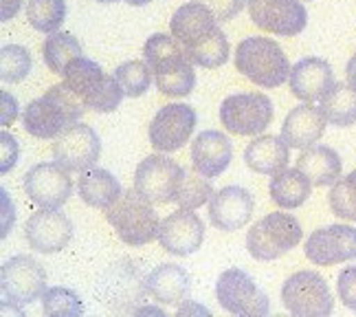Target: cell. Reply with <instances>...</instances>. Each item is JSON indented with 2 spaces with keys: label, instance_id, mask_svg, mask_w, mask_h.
Returning a JSON list of instances; mask_svg holds the SVG:
<instances>
[{
  "label": "cell",
  "instance_id": "obj_1",
  "mask_svg": "<svg viewBox=\"0 0 356 317\" xmlns=\"http://www.w3.org/2000/svg\"><path fill=\"white\" fill-rule=\"evenodd\" d=\"M218 22L207 7L194 0L176 9L170 31L196 66L218 68L229 60V40Z\"/></svg>",
  "mask_w": 356,
  "mask_h": 317
},
{
  "label": "cell",
  "instance_id": "obj_2",
  "mask_svg": "<svg viewBox=\"0 0 356 317\" xmlns=\"http://www.w3.org/2000/svg\"><path fill=\"white\" fill-rule=\"evenodd\" d=\"M143 58L154 73L156 88L168 98H187L196 86L194 62L181 42L168 33H154L143 47Z\"/></svg>",
  "mask_w": 356,
  "mask_h": 317
},
{
  "label": "cell",
  "instance_id": "obj_3",
  "mask_svg": "<svg viewBox=\"0 0 356 317\" xmlns=\"http://www.w3.org/2000/svg\"><path fill=\"white\" fill-rule=\"evenodd\" d=\"M84 110L86 106L71 88L66 84H56L24 108L22 126L38 139H58L64 130L79 123Z\"/></svg>",
  "mask_w": 356,
  "mask_h": 317
},
{
  "label": "cell",
  "instance_id": "obj_4",
  "mask_svg": "<svg viewBox=\"0 0 356 317\" xmlns=\"http://www.w3.org/2000/svg\"><path fill=\"white\" fill-rule=\"evenodd\" d=\"M62 77L64 84L86 106V110H95V113H113L126 98L117 77L106 73L97 62L84 58V55L68 64Z\"/></svg>",
  "mask_w": 356,
  "mask_h": 317
},
{
  "label": "cell",
  "instance_id": "obj_5",
  "mask_svg": "<svg viewBox=\"0 0 356 317\" xmlns=\"http://www.w3.org/2000/svg\"><path fill=\"white\" fill-rule=\"evenodd\" d=\"M236 68L262 88L282 86L291 77V62L270 38H244L236 51Z\"/></svg>",
  "mask_w": 356,
  "mask_h": 317
},
{
  "label": "cell",
  "instance_id": "obj_6",
  "mask_svg": "<svg viewBox=\"0 0 356 317\" xmlns=\"http://www.w3.org/2000/svg\"><path fill=\"white\" fill-rule=\"evenodd\" d=\"M154 203L143 199L134 187L126 190L123 194L106 210V218L117 231V236L130 245L141 247L159 238L161 218L152 208Z\"/></svg>",
  "mask_w": 356,
  "mask_h": 317
},
{
  "label": "cell",
  "instance_id": "obj_7",
  "mask_svg": "<svg viewBox=\"0 0 356 317\" xmlns=\"http://www.w3.org/2000/svg\"><path fill=\"white\" fill-rule=\"evenodd\" d=\"M0 291H3V304L22 315L26 307L44 295L47 271L31 256H13L0 269Z\"/></svg>",
  "mask_w": 356,
  "mask_h": 317
},
{
  "label": "cell",
  "instance_id": "obj_8",
  "mask_svg": "<svg viewBox=\"0 0 356 317\" xmlns=\"http://www.w3.org/2000/svg\"><path fill=\"white\" fill-rule=\"evenodd\" d=\"M301 236H304V231H301L299 220L293 214L275 212L257 220L249 229L246 249H249L251 258L268 263V260L282 258L284 254L295 249Z\"/></svg>",
  "mask_w": 356,
  "mask_h": 317
},
{
  "label": "cell",
  "instance_id": "obj_9",
  "mask_svg": "<svg viewBox=\"0 0 356 317\" xmlns=\"http://www.w3.org/2000/svg\"><path fill=\"white\" fill-rule=\"evenodd\" d=\"M187 170L181 168L174 159L152 155L145 157L134 172V190L143 199L156 205L176 203L185 183Z\"/></svg>",
  "mask_w": 356,
  "mask_h": 317
},
{
  "label": "cell",
  "instance_id": "obj_10",
  "mask_svg": "<svg viewBox=\"0 0 356 317\" xmlns=\"http://www.w3.org/2000/svg\"><path fill=\"white\" fill-rule=\"evenodd\" d=\"M282 302L297 317H327L334 300L327 282L317 271H297L282 286Z\"/></svg>",
  "mask_w": 356,
  "mask_h": 317
},
{
  "label": "cell",
  "instance_id": "obj_11",
  "mask_svg": "<svg viewBox=\"0 0 356 317\" xmlns=\"http://www.w3.org/2000/svg\"><path fill=\"white\" fill-rule=\"evenodd\" d=\"M216 297L225 311L240 317H262L270 309L268 295L242 269L222 271L216 284Z\"/></svg>",
  "mask_w": 356,
  "mask_h": 317
},
{
  "label": "cell",
  "instance_id": "obj_12",
  "mask_svg": "<svg viewBox=\"0 0 356 317\" xmlns=\"http://www.w3.org/2000/svg\"><path fill=\"white\" fill-rule=\"evenodd\" d=\"M222 126L240 137L264 132L273 121V102L262 93L229 95L220 106Z\"/></svg>",
  "mask_w": 356,
  "mask_h": 317
},
{
  "label": "cell",
  "instance_id": "obj_13",
  "mask_svg": "<svg viewBox=\"0 0 356 317\" xmlns=\"http://www.w3.org/2000/svg\"><path fill=\"white\" fill-rule=\"evenodd\" d=\"M102 157V141L86 123H75L64 130L53 144V159L68 172H86L97 165Z\"/></svg>",
  "mask_w": 356,
  "mask_h": 317
},
{
  "label": "cell",
  "instance_id": "obj_14",
  "mask_svg": "<svg viewBox=\"0 0 356 317\" xmlns=\"http://www.w3.org/2000/svg\"><path fill=\"white\" fill-rule=\"evenodd\" d=\"M249 16L257 29L291 38L306 29L308 11L299 0H249Z\"/></svg>",
  "mask_w": 356,
  "mask_h": 317
},
{
  "label": "cell",
  "instance_id": "obj_15",
  "mask_svg": "<svg viewBox=\"0 0 356 317\" xmlns=\"http://www.w3.org/2000/svg\"><path fill=\"white\" fill-rule=\"evenodd\" d=\"M196 130V110L187 104L163 106L149 123V144L161 153L181 150Z\"/></svg>",
  "mask_w": 356,
  "mask_h": 317
},
{
  "label": "cell",
  "instance_id": "obj_16",
  "mask_svg": "<svg viewBox=\"0 0 356 317\" xmlns=\"http://www.w3.org/2000/svg\"><path fill=\"white\" fill-rule=\"evenodd\" d=\"M24 192L44 210H60L73 194V181L60 163H38L24 174Z\"/></svg>",
  "mask_w": 356,
  "mask_h": 317
},
{
  "label": "cell",
  "instance_id": "obj_17",
  "mask_svg": "<svg viewBox=\"0 0 356 317\" xmlns=\"http://www.w3.org/2000/svg\"><path fill=\"white\" fill-rule=\"evenodd\" d=\"M306 258L317 267H332L356 258V229L350 225H327L310 233Z\"/></svg>",
  "mask_w": 356,
  "mask_h": 317
},
{
  "label": "cell",
  "instance_id": "obj_18",
  "mask_svg": "<svg viewBox=\"0 0 356 317\" xmlns=\"http://www.w3.org/2000/svg\"><path fill=\"white\" fill-rule=\"evenodd\" d=\"M24 238L38 254H58L73 238V223L58 210H40L24 223Z\"/></svg>",
  "mask_w": 356,
  "mask_h": 317
},
{
  "label": "cell",
  "instance_id": "obj_19",
  "mask_svg": "<svg viewBox=\"0 0 356 317\" xmlns=\"http://www.w3.org/2000/svg\"><path fill=\"white\" fill-rule=\"evenodd\" d=\"M204 240V223L194 210H176L161 220L159 242L174 256H189L200 249Z\"/></svg>",
  "mask_w": 356,
  "mask_h": 317
},
{
  "label": "cell",
  "instance_id": "obj_20",
  "mask_svg": "<svg viewBox=\"0 0 356 317\" xmlns=\"http://www.w3.org/2000/svg\"><path fill=\"white\" fill-rule=\"evenodd\" d=\"M255 201L249 190L240 185H227L213 192L209 201V220L220 231H236L251 220Z\"/></svg>",
  "mask_w": 356,
  "mask_h": 317
},
{
  "label": "cell",
  "instance_id": "obj_21",
  "mask_svg": "<svg viewBox=\"0 0 356 317\" xmlns=\"http://www.w3.org/2000/svg\"><path fill=\"white\" fill-rule=\"evenodd\" d=\"M289 84L297 100L314 102V100H321L337 82H334V71L327 60L304 58L291 68Z\"/></svg>",
  "mask_w": 356,
  "mask_h": 317
},
{
  "label": "cell",
  "instance_id": "obj_22",
  "mask_svg": "<svg viewBox=\"0 0 356 317\" xmlns=\"http://www.w3.org/2000/svg\"><path fill=\"white\" fill-rule=\"evenodd\" d=\"M325 123L327 119L321 106H312V102L299 104L284 119L282 139L291 148H310L323 137Z\"/></svg>",
  "mask_w": 356,
  "mask_h": 317
},
{
  "label": "cell",
  "instance_id": "obj_23",
  "mask_svg": "<svg viewBox=\"0 0 356 317\" xmlns=\"http://www.w3.org/2000/svg\"><path fill=\"white\" fill-rule=\"evenodd\" d=\"M231 157H234L231 141L218 130H204L191 144V163H194V170L207 178L220 176L229 168Z\"/></svg>",
  "mask_w": 356,
  "mask_h": 317
},
{
  "label": "cell",
  "instance_id": "obj_24",
  "mask_svg": "<svg viewBox=\"0 0 356 317\" xmlns=\"http://www.w3.org/2000/svg\"><path fill=\"white\" fill-rule=\"evenodd\" d=\"M189 273L181 265H159L145 275V293L161 304H181L189 293Z\"/></svg>",
  "mask_w": 356,
  "mask_h": 317
},
{
  "label": "cell",
  "instance_id": "obj_25",
  "mask_svg": "<svg viewBox=\"0 0 356 317\" xmlns=\"http://www.w3.org/2000/svg\"><path fill=\"white\" fill-rule=\"evenodd\" d=\"M102 291L108 293V304H136L143 300L145 291V278H141L139 269H134L132 260H121L119 265H113L111 271L106 273Z\"/></svg>",
  "mask_w": 356,
  "mask_h": 317
},
{
  "label": "cell",
  "instance_id": "obj_26",
  "mask_svg": "<svg viewBox=\"0 0 356 317\" xmlns=\"http://www.w3.org/2000/svg\"><path fill=\"white\" fill-rule=\"evenodd\" d=\"M289 144H286L282 137L275 134H262L253 139L244 150V161L246 165L257 172V174H275L284 170L291 161L289 153Z\"/></svg>",
  "mask_w": 356,
  "mask_h": 317
},
{
  "label": "cell",
  "instance_id": "obj_27",
  "mask_svg": "<svg viewBox=\"0 0 356 317\" xmlns=\"http://www.w3.org/2000/svg\"><path fill=\"white\" fill-rule=\"evenodd\" d=\"M297 168L304 172L314 187L334 185L341 178V157L327 146H310L297 159Z\"/></svg>",
  "mask_w": 356,
  "mask_h": 317
},
{
  "label": "cell",
  "instance_id": "obj_28",
  "mask_svg": "<svg viewBox=\"0 0 356 317\" xmlns=\"http://www.w3.org/2000/svg\"><path fill=\"white\" fill-rule=\"evenodd\" d=\"M268 192H270L273 203H275L277 208L295 210L308 201L310 192H312V183L299 168H293V170L284 168V170L273 174Z\"/></svg>",
  "mask_w": 356,
  "mask_h": 317
},
{
  "label": "cell",
  "instance_id": "obj_29",
  "mask_svg": "<svg viewBox=\"0 0 356 317\" xmlns=\"http://www.w3.org/2000/svg\"><path fill=\"white\" fill-rule=\"evenodd\" d=\"M77 190H79L81 201L97 210H108L123 194L121 183L111 172L102 168H90L86 172H81V178L77 181Z\"/></svg>",
  "mask_w": 356,
  "mask_h": 317
},
{
  "label": "cell",
  "instance_id": "obj_30",
  "mask_svg": "<svg viewBox=\"0 0 356 317\" xmlns=\"http://www.w3.org/2000/svg\"><path fill=\"white\" fill-rule=\"evenodd\" d=\"M321 110L327 119L337 128H348L356 123V91L346 84V82H337V84L321 98Z\"/></svg>",
  "mask_w": 356,
  "mask_h": 317
},
{
  "label": "cell",
  "instance_id": "obj_31",
  "mask_svg": "<svg viewBox=\"0 0 356 317\" xmlns=\"http://www.w3.org/2000/svg\"><path fill=\"white\" fill-rule=\"evenodd\" d=\"M81 55H84V49L77 42V38L66 31L51 33L42 45V58L51 68V73L56 75H62L64 68L75 58H81Z\"/></svg>",
  "mask_w": 356,
  "mask_h": 317
},
{
  "label": "cell",
  "instance_id": "obj_32",
  "mask_svg": "<svg viewBox=\"0 0 356 317\" xmlns=\"http://www.w3.org/2000/svg\"><path fill=\"white\" fill-rule=\"evenodd\" d=\"M66 18L64 0H29L26 3V20L35 31L56 33Z\"/></svg>",
  "mask_w": 356,
  "mask_h": 317
},
{
  "label": "cell",
  "instance_id": "obj_33",
  "mask_svg": "<svg viewBox=\"0 0 356 317\" xmlns=\"http://www.w3.org/2000/svg\"><path fill=\"white\" fill-rule=\"evenodd\" d=\"M115 77L126 98H141L152 84V68L145 60H130L117 66Z\"/></svg>",
  "mask_w": 356,
  "mask_h": 317
},
{
  "label": "cell",
  "instance_id": "obj_34",
  "mask_svg": "<svg viewBox=\"0 0 356 317\" xmlns=\"http://www.w3.org/2000/svg\"><path fill=\"white\" fill-rule=\"evenodd\" d=\"M42 311L49 317H79L84 315V304L71 288L53 286L47 288L42 295Z\"/></svg>",
  "mask_w": 356,
  "mask_h": 317
},
{
  "label": "cell",
  "instance_id": "obj_35",
  "mask_svg": "<svg viewBox=\"0 0 356 317\" xmlns=\"http://www.w3.org/2000/svg\"><path fill=\"white\" fill-rule=\"evenodd\" d=\"M330 210L334 216L356 223V170L339 178L330 190Z\"/></svg>",
  "mask_w": 356,
  "mask_h": 317
},
{
  "label": "cell",
  "instance_id": "obj_36",
  "mask_svg": "<svg viewBox=\"0 0 356 317\" xmlns=\"http://www.w3.org/2000/svg\"><path fill=\"white\" fill-rule=\"evenodd\" d=\"M31 71V55L20 45H7L0 51V77L5 82H22Z\"/></svg>",
  "mask_w": 356,
  "mask_h": 317
},
{
  "label": "cell",
  "instance_id": "obj_37",
  "mask_svg": "<svg viewBox=\"0 0 356 317\" xmlns=\"http://www.w3.org/2000/svg\"><path fill=\"white\" fill-rule=\"evenodd\" d=\"M211 196H213L211 178L202 176L200 172H187L183 190H181V194H178L176 203L185 210H198L207 201H211Z\"/></svg>",
  "mask_w": 356,
  "mask_h": 317
},
{
  "label": "cell",
  "instance_id": "obj_38",
  "mask_svg": "<svg viewBox=\"0 0 356 317\" xmlns=\"http://www.w3.org/2000/svg\"><path fill=\"white\" fill-rule=\"evenodd\" d=\"M196 3L207 7L220 22H227V20H234L246 7L249 0H196Z\"/></svg>",
  "mask_w": 356,
  "mask_h": 317
},
{
  "label": "cell",
  "instance_id": "obj_39",
  "mask_svg": "<svg viewBox=\"0 0 356 317\" xmlns=\"http://www.w3.org/2000/svg\"><path fill=\"white\" fill-rule=\"evenodd\" d=\"M337 288H339V297L341 302L356 313V265L354 267H346L339 273L337 280Z\"/></svg>",
  "mask_w": 356,
  "mask_h": 317
},
{
  "label": "cell",
  "instance_id": "obj_40",
  "mask_svg": "<svg viewBox=\"0 0 356 317\" xmlns=\"http://www.w3.org/2000/svg\"><path fill=\"white\" fill-rule=\"evenodd\" d=\"M3 172H7L9 168L16 165V159H18V146H16V139L9 137L7 132H3Z\"/></svg>",
  "mask_w": 356,
  "mask_h": 317
},
{
  "label": "cell",
  "instance_id": "obj_41",
  "mask_svg": "<svg viewBox=\"0 0 356 317\" xmlns=\"http://www.w3.org/2000/svg\"><path fill=\"white\" fill-rule=\"evenodd\" d=\"M0 3H3V11H0V18L9 20V18H13L20 11V5L24 3V0H0Z\"/></svg>",
  "mask_w": 356,
  "mask_h": 317
},
{
  "label": "cell",
  "instance_id": "obj_42",
  "mask_svg": "<svg viewBox=\"0 0 356 317\" xmlns=\"http://www.w3.org/2000/svg\"><path fill=\"white\" fill-rule=\"evenodd\" d=\"M3 100H5V115H3V126H9V123L16 119V100L9 98L7 93H3Z\"/></svg>",
  "mask_w": 356,
  "mask_h": 317
},
{
  "label": "cell",
  "instance_id": "obj_43",
  "mask_svg": "<svg viewBox=\"0 0 356 317\" xmlns=\"http://www.w3.org/2000/svg\"><path fill=\"white\" fill-rule=\"evenodd\" d=\"M191 313H200V315H209L207 309H202V307H194V302H187V304H183L181 309L176 311V315H191Z\"/></svg>",
  "mask_w": 356,
  "mask_h": 317
},
{
  "label": "cell",
  "instance_id": "obj_44",
  "mask_svg": "<svg viewBox=\"0 0 356 317\" xmlns=\"http://www.w3.org/2000/svg\"><path fill=\"white\" fill-rule=\"evenodd\" d=\"M346 75H348V84L356 91V53L352 55V60L348 62V68H346Z\"/></svg>",
  "mask_w": 356,
  "mask_h": 317
},
{
  "label": "cell",
  "instance_id": "obj_45",
  "mask_svg": "<svg viewBox=\"0 0 356 317\" xmlns=\"http://www.w3.org/2000/svg\"><path fill=\"white\" fill-rule=\"evenodd\" d=\"M128 5H132V7H145V5H149L152 0H126Z\"/></svg>",
  "mask_w": 356,
  "mask_h": 317
},
{
  "label": "cell",
  "instance_id": "obj_46",
  "mask_svg": "<svg viewBox=\"0 0 356 317\" xmlns=\"http://www.w3.org/2000/svg\"><path fill=\"white\" fill-rule=\"evenodd\" d=\"M97 3H102V5H115V3H119V0H97Z\"/></svg>",
  "mask_w": 356,
  "mask_h": 317
}]
</instances>
